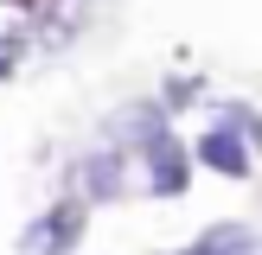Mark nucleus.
<instances>
[{"instance_id": "obj_2", "label": "nucleus", "mask_w": 262, "mask_h": 255, "mask_svg": "<svg viewBox=\"0 0 262 255\" xmlns=\"http://www.w3.org/2000/svg\"><path fill=\"white\" fill-rule=\"evenodd\" d=\"M199 160L211 166V172H224V178H243V172H250V147H243L237 121H224V128H211V134H199Z\"/></svg>"}, {"instance_id": "obj_1", "label": "nucleus", "mask_w": 262, "mask_h": 255, "mask_svg": "<svg viewBox=\"0 0 262 255\" xmlns=\"http://www.w3.org/2000/svg\"><path fill=\"white\" fill-rule=\"evenodd\" d=\"M83 217H90L83 204H58V211H45L32 230H26V249H32V255H71V242L83 236Z\"/></svg>"}, {"instance_id": "obj_3", "label": "nucleus", "mask_w": 262, "mask_h": 255, "mask_svg": "<svg viewBox=\"0 0 262 255\" xmlns=\"http://www.w3.org/2000/svg\"><path fill=\"white\" fill-rule=\"evenodd\" d=\"M179 255H256V236L243 223H217V230H205L192 249H179Z\"/></svg>"}]
</instances>
